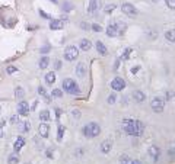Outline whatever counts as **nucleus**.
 Listing matches in <instances>:
<instances>
[{"label": "nucleus", "instance_id": "1", "mask_svg": "<svg viewBox=\"0 0 175 164\" xmlns=\"http://www.w3.org/2000/svg\"><path fill=\"white\" fill-rule=\"evenodd\" d=\"M123 129L126 131L128 135L131 136H139L143 134L145 131V125L140 121H134V119H124L123 121Z\"/></svg>", "mask_w": 175, "mask_h": 164}, {"label": "nucleus", "instance_id": "2", "mask_svg": "<svg viewBox=\"0 0 175 164\" xmlns=\"http://www.w3.org/2000/svg\"><path fill=\"white\" fill-rule=\"evenodd\" d=\"M101 134V126L98 125L97 122H91L83 128V135L86 138H95Z\"/></svg>", "mask_w": 175, "mask_h": 164}, {"label": "nucleus", "instance_id": "3", "mask_svg": "<svg viewBox=\"0 0 175 164\" xmlns=\"http://www.w3.org/2000/svg\"><path fill=\"white\" fill-rule=\"evenodd\" d=\"M63 90L69 93V95H79L80 93V89L79 86L76 84V81L75 80H72V78H66L64 81H63Z\"/></svg>", "mask_w": 175, "mask_h": 164}, {"label": "nucleus", "instance_id": "4", "mask_svg": "<svg viewBox=\"0 0 175 164\" xmlns=\"http://www.w3.org/2000/svg\"><path fill=\"white\" fill-rule=\"evenodd\" d=\"M150 107H152V110H153V112L161 113V112L164 110V107H165V102H164V99H162V97H153V99H152V102H150Z\"/></svg>", "mask_w": 175, "mask_h": 164}, {"label": "nucleus", "instance_id": "5", "mask_svg": "<svg viewBox=\"0 0 175 164\" xmlns=\"http://www.w3.org/2000/svg\"><path fill=\"white\" fill-rule=\"evenodd\" d=\"M79 55V49L76 47H73V45H70L67 48L64 49V60L66 61H75Z\"/></svg>", "mask_w": 175, "mask_h": 164}, {"label": "nucleus", "instance_id": "6", "mask_svg": "<svg viewBox=\"0 0 175 164\" xmlns=\"http://www.w3.org/2000/svg\"><path fill=\"white\" fill-rule=\"evenodd\" d=\"M111 87H112V90H115V92H123V90L126 89V80L123 77H115L112 81H111Z\"/></svg>", "mask_w": 175, "mask_h": 164}, {"label": "nucleus", "instance_id": "7", "mask_svg": "<svg viewBox=\"0 0 175 164\" xmlns=\"http://www.w3.org/2000/svg\"><path fill=\"white\" fill-rule=\"evenodd\" d=\"M121 10H123V13H124V15H127L128 18H134V16L137 15L136 7H134L131 3H124V4L121 6Z\"/></svg>", "mask_w": 175, "mask_h": 164}, {"label": "nucleus", "instance_id": "8", "mask_svg": "<svg viewBox=\"0 0 175 164\" xmlns=\"http://www.w3.org/2000/svg\"><path fill=\"white\" fill-rule=\"evenodd\" d=\"M102 6V0H91L89 1V6H88V13L89 15H95V12L101 9Z\"/></svg>", "mask_w": 175, "mask_h": 164}, {"label": "nucleus", "instance_id": "9", "mask_svg": "<svg viewBox=\"0 0 175 164\" xmlns=\"http://www.w3.org/2000/svg\"><path fill=\"white\" fill-rule=\"evenodd\" d=\"M64 22H67V19L61 18V19H53L50 22V29L51 31H60L64 28Z\"/></svg>", "mask_w": 175, "mask_h": 164}, {"label": "nucleus", "instance_id": "10", "mask_svg": "<svg viewBox=\"0 0 175 164\" xmlns=\"http://www.w3.org/2000/svg\"><path fill=\"white\" fill-rule=\"evenodd\" d=\"M18 113H19L20 116H26L29 113V103H26V102H19L18 103Z\"/></svg>", "mask_w": 175, "mask_h": 164}, {"label": "nucleus", "instance_id": "11", "mask_svg": "<svg viewBox=\"0 0 175 164\" xmlns=\"http://www.w3.org/2000/svg\"><path fill=\"white\" fill-rule=\"evenodd\" d=\"M149 155L153 158V163H158V160L161 157V150L158 147H150L149 148Z\"/></svg>", "mask_w": 175, "mask_h": 164}, {"label": "nucleus", "instance_id": "12", "mask_svg": "<svg viewBox=\"0 0 175 164\" xmlns=\"http://www.w3.org/2000/svg\"><path fill=\"white\" fill-rule=\"evenodd\" d=\"M38 134L42 138H48V134H50V126L47 124H39L38 126Z\"/></svg>", "mask_w": 175, "mask_h": 164}, {"label": "nucleus", "instance_id": "13", "mask_svg": "<svg viewBox=\"0 0 175 164\" xmlns=\"http://www.w3.org/2000/svg\"><path fill=\"white\" fill-rule=\"evenodd\" d=\"M111 148H112V141H111V139L102 141V144H101V151H102L104 154H108V153L111 151Z\"/></svg>", "mask_w": 175, "mask_h": 164}, {"label": "nucleus", "instance_id": "14", "mask_svg": "<svg viewBox=\"0 0 175 164\" xmlns=\"http://www.w3.org/2000/svg\"><path fill=\"white\" fill-rule=\"evenodd\" d=\"M23 145H25V139H23L22 136H18L16 141H15V144H13V151H15V153L20 151V148H22Z\"/></svg>", "mask_w": 175, "mask_h": 164}, {"label": "nucleus", "instance_id": "15", "mask_svg": "<svg viewBox=\"0 0 175 164\" xmlns=\"http://www.w3.org/2000/svg\"><path fill=\"white\" fill-rule=\"evenodd\" d=\"M107 35L109 37V38H114V37H117V35H118V31H117L115 23H111V25H108V28H107Z\"/></svg>", "mask_w": 175, "mask_h": 164}, {"label": "nucleus", "instance_id": "16", "mask_svg": "<svg viewBox=\"0 0 175 164\" xmlns=\"http://www.w3.org/2000/svg\"><path fill=\"white\" fill-rule=\"evenodd\" d=\"M133 99H134V102H137V103H142L146 99V95L143 92H140V90H136V92H133Z\"/></svg>", "mask_w": 175, "mask_h": 164}, {"label": "nucleus", "instance_id": "17", "mask_svg": "<svg viewBox=\"0 0 175 164\" xmlns=\"http://www.w3.org/2000/svg\"><path fill=\"white\" fill-rule=\"evenodd\" d=\"M97 51L99 52V55H107L108 54V49H107V47L104 45V42H101V41H97Z\"/></svg>", "mask_w": 175, "mask_h": 164}, {"label": "nucleus", "instance_id": "18", "mask_svg": "<svg viewBox=\"0 0 175 164\" xmlns=\"http://www.w3.org/2000/svg\"><path fill=\"white\" fill-rule=\"evenodd\" d=\"M79 47H80V49H83V51H89V49L92 48V42L89 39H82L80 44H79Z\"/></svg>", "mask_w": 175, "mask_h": 164}, {"label": "nucleus", "instance_id": "19", "mask_svg": "<svg viewBox=\"0 0 175 164\" xmlns=\"http://www.w3.org/2000/svg\"><path fill=\"white\" fill-rule=\"evenodd\" d=\"M48 64H50V57H47V55L41 57V60H39V63H38V66L41 70H45V68L48 67Z\"/></svg>", "mask_w": 175, "mask_h": 164}, {"label": "nucleus", "instance_id": "20", "mask_svg": "<svg viewBox=\"0 0 175 164\" xmlns=\"http://www.w3.org/2000/svg\"><path fill=\"white\" fill-rule=\"evenodd\" d=\"M45 81H47V84H54L56 83V73L54 71H50V73H47L45 74Z\"/></svg>", "mask_w": 175, "mask_h": 164}, {"label": "nucleus", "instance_id": "21", "mask_svg": "<svg viewBox=\"0 0 175 164\" xmlns=\"http://www.w3.org/2000/svg\"><path fill=\"white\" fill-rule=\"evenodd\" d=\"M76 74H78L79 77H85L86 70H85V64H83V63H79L78 64V67H76Z\"/></svg>", "mask_w": 175, "mask_h": 164}, {"label": "nucleus", "instance_id": "22", "mask_svg": "<svg viewBox=\"0 0 175 164\" xmlns=\"http://www.w3.org/2000/svg\"><path fill=\"white\" fill-rule=\"evenodd\" d=\"M165 38L169 42H175V29H169L165 32Z\"/></svg>", "mask_w": 175, "mask_h": 164}, {"label": "nucleus", "instance_id": "23", "mask_svg": "<svg viewBox=\"0 0 175 164\" xmlns=\"http://www.w3.org/2000/svg\"><path fill=\"white\" fill-rule=\"evenodd\" d=\"M39 119H41V121H44V122L50 121V119H51V116H50V110H47V109L41 110V113H39Z\"/></svg>", "mask_w": 175, "mask_h": 164}, {"label": "nucleus", "instance_id": "24", "mask_svg": "<svg viewBox=\"0 0 175 164\" xmlns=\"http://www.w3.org/2000/svg\"><path fill=\"white\" fill-rule=\"evenodd\" d=\"M23 96H25V90L22 87H16L15 89V97L16 99H23Z\"/></svg>", "mask_w": 175, "mask_h": 164}, {"label": "nucleus", "instance_id": "25", "mask_svg": "<svg viewBox=\"0 0 175 164\" xmlns=\"http://www.w3.org/2000/svg\"><path fill=\"white\" fill-rule=\"evenodd\" d=\"M120 163L121 164H131V158H130V157H128V155H121V157H120Z\"/></svg>", "mask_w": 175, "mask_h": 164}, {"label": "nucleus", "instance_id": "26", "mask_svg": "<svg viewBox=\"0 0 175 164\" xmlns=\"http://www.w3.org/2000/svg\"><path fill=\"white\" fill-rule=\"evenodd\" d=\"M115 26H117V31H118V35H120V34L123 35V34L126 32V28H127V26L124 25V22H123V23L120 22V25H117V23H115Z\"/></svg>", "mask_w": 175, "mask_h": 164}, {"label": "nucleus", "instance_id": "27", "mask_svg": "<svg viewBox=\"0 0 175 164\" xmlns=\"http://www.w3.org/2000/svg\"><path fill=\"white\" fill-rule=\"evenodd\" d=\"M19 163V157L18 155H10L9 160H8V164H18Z\"/></svg>", "mask_w": 175, "mask_h": 164}, {"label": "nucleus", "instance_id": "28", "mask_svg": "<svg viewBox=\"0 0 175 164\" xmlns=\"http://www.w3.org/2000/svg\"><path fill=\"white\" fill-rule=\"evenodd\" d=\"M130 54H131V49L130 48H126L123 55H121V60H130Z\"/></svg>", "mask_w": 175, "mask_h": 164}, {"label": "nucleus", "instance_id": "29", "mask_svg": "<svg viewBox=\"0 0 175 164\" xmlns=\"http://www.w3.org/2000/svg\"><path fill=\"white\" fill-rule=\"evenodd\" d=\"M115 4H114V3H111V4H107V6H105V13H112V12H114V10H115Z\"/></svg>", "mask_w": 175, "mask_h": 164}, {"label": "nucleus", "instance_id": "30", "mask_svg": "<svg viewBox=\"0 0 175 164\" xmlns=\"http://www.w3.org/2000/svg\"><path fill=\"white\" fill-rule=\"evenodd\" d=\"M63 134H64V126H63V125H58V132H57L58 141H61V138H63Z\"/></svg>", "mask_w": 175, "mask_h": 164}, {"label": "nucleus", "instance_id": "31", "mask_svg": "<svg viewBox=\"0 0 175 164\" xmlns=\"http://www.w3.org/2000/svg\"><path fill=\"white\" fill-rule=\"evenodd\" d=\"M51 96L53 97H61L63 96V92H61L60 89H54V90L51 92Z\"/></svg>", "mask_w": 175, "mask_h": 164}, {"label": "nucleus", "instance_id": "32", "mask_svg": "<svg viewBox=\"0 0 175 164\" xmlns=\"http://www.w3.org/2000/svg\"><path fill=\"white\" fill-rule=\"evenodd\" d=\"M38 93H39V95H41V96H42V97H45V99L48 100V95H47V92H45V89H44V87H42V86H39V87H38Z\"/></svg>", "mask_w": 175, "mask_h": 164}, {"label": "nucleus", "instance_id": "33", "mask_svg": "<svg viewBox=\"0 0 175 164\" xmlns=\"http://www.w3.org/2000/svg\"><path fill=\"white\" fill-rule=\"evenodd\" d=\"M18 71V67H15V66H9V67L6 68V73L8 74H13V73H16Z\"/></svg>", "mask_w": 175, "mask_h": 164}, {"label": "nucleus", "instance_id": "34", "mask_svg": "<svg viewBox=\"0 0 175 164\" xmlns=\"http://www.w3.org/2000/svg\"><path fill=\"white\" fill-rule=\"evenodd\" d=\"M20 126H22V132H28L29 129H31V124L29 122H23Z\"/></svg>", "mask_w": 175, "mask_h": 164}, {"label": "nucleus", "instance_id": "35", "mask_svg": "<svg viewBox=\"0 0 175 164\" xmlns=\"http://www.w3.org/2000/svg\"><path fill=\"white\" fill-rule=\"evenodd\" d=\"M107 102L109 103V105H114V103H115V95H114V93H112V95H109L108 99H107Z\"/></svg>", "mask_w": 175, "mask_h": 164}, {"label": "nucleus", "instance_id": "36", "mask_svg": "<svg viewBox=\"0 0 175 164\" xmlns=\"http://www.w3.org/2000/svg\"><path fill=\"white\" fill-rule=\"evenodd\" d=\"M165 3L169 9H175V0H165Z\"/></svg>", "mask_w": 175, "mask_h": 164}, {"label": "nucleus", "instance_id": "37", "mask_svg": "<svg viewBox=\"0 0 175 164\" xmlns=\"http://www.w3.org/2000/svg\"><path fill=\"white\" fill-rule=\"evenodd\" d=\"M92 31H95V32H101V31H102V26H101V25H98V23H94V25H92Z\"/></svg>", "mask_w": 175, "mask_h": 164}, {"label": "nucleus", "instance_id": "38", "mask_svg": "<svg viewBox=\"0 0 175 164\" xmlns=\"http://www.w3.org/2000/svg\"><path fill=\"white\" fill-rule=\"evenodd\" d=\"M50 49H51V48H50L48 45H45V47H42L39 51H41V54H47V52H50Z\"/></svg>", "mask_w": 175, "mask_h": 164}, {"label": "nucleus", "instance_id": "39", "mask_svg": "<svg viewBox=\"0 0 175 164\" xmlns=\"http://www.w3.org/2000/svg\"><path fill=\"white\" fill-rule=\"evenodd\" d=\"M39 16H42L44 19H50V15H47L44 10H39Z\"/></svg>", "mask_w": 175, "mask_h": 164}, {"label": "nucleus", "instance_id": "40", "mask_svg": "<svg viewBox=\"0 0 175 164\" xmlns=\"http://www.w3.org/2000/svg\"><path fill=\"white\" fill-rule=\"evenodd\" d=\"M72 113H73V116H75V118H80V110H78V109H75Z\"/></svg>", "mask_w": 175, "mask_h": 164}, {"label": "nucleus", "instance_id": "41", "mask_svg": "<svg viewBox=\"0 0 175 164\" xmlns=\"http://www.w3.org/2000/svg\"><path fill=\"white\" fill-rule=\"evenodd\" d=\"M10 122H12V124H16V122H19V118H18V116H12V118H10Z\"/></svg>", "mask_w": 175, "mask_h": 164}, {"label": "nucleus", "instance_id": "42", "mask_svg": "<svg viewBox=\"0 0 175 164\" xmlns=\"http://www.w3.org/2000/svg\"><path fill=\"white\" fill-rule=\"evenodd\" d=\"M63 9H64V12H69V10L72 9V4L70 3H66V6H63Z\"/></svg>", "mask_w": 175, "mask_h": 164}, {"label": "nucleus", "instance_id": "43", "mask_svg": "<svg viewBox=\"0 0 175 164\" xmlns=\"http://www.w3.org/2000/svg\"><path fill=\"white\" fill-rule=\"evenodd\" d=\"M80 28L82 29H89V25H86V22H80Z\"/></svg>", "mask_w": 175, "mask_h": 164}, {"label": "nucleus", "instance_id": "44", "mask_svg": "<svg viewBox=\"0 0 175 164\" xmlns=\"http://www.w3.org/2000/svg\"><path fill=\"white\" fill-rule=\"evenodd\" d=\"M61 67V61H56V70H60Z\"/></svg>", "mask_w": 175, "mask_h": 164}, {"label": "nucleus", "instance_id": "45", "mask_svg": "<svg viewBox=\"0 0 175 164\" xmlns=\"http://www.w3.org/2000/svg\"><path fill=\"white\" fill-rule=\"evenodd\" d=\"M139 68H140V67H133V68H131V73H133V74H136L137 71H139Z\"/></svg>", "mask_w": 175, "mask_h": 164}, {"label": "nucleus", "instance_id": "46", "mask_svg": "<svg viewBox=\"0 0 175 164\" xmlns=\"http://www.w3.org/2000/svg\"><path fill=\"white\" fill-rule=\"evenodd\" d=\"M174 96V93H172V92H168V95H166V97H168V99H171V97Z\"/></svg>", "mask_w": 175, "mask_h": 164}, {"label": "nucleus", "instance_id": "47", "mask_svg": "<svg viewBox=\"0 0 175 164\" xmlns=\"http://www.w3.org/2000/svg\"><path fill=\"white\" fill-rule=\"evenodd\" d=\"M47 157H50V158L53 157V153H51V150H48V151H47Z\"/></svg>", "mask_w": 175, "mask_h": 164}, {"label": "nucleus", "instance_id": "48", "mask_svg": "<svg viewBox=\"0 0 175 164\" xmlns=\"http://www.w3.org/2000/svg\"><path fill=\"white\" fill-rule=\"evenodd\" d=\"M131 164H142V163H140V161H139V160H134V161H133V160H131Z\"/></svg>", "mask_w": 175, "mask_h": 164}, {"label": "nucleus", "instance_id": "49", "mask_svg": "<svg viewBox=\"0 0 175 164\" xmlns=\"http://www.w3.org/2000/svg\"><path fill=\"white\" fill-rule=\"evenodd\" d=\"M50 1H53L54 4H57V0H50Z\"/></svg>", "mask_w": 175, "mask_h": 164}, {"label": "nucleus", "instance_id": "50", "mask_svg": "<svg viewBox=\"0 0 175 164\" xmlns=\"http://www.w3.org/2000/svg\"><path fill=\"white\" fill-rule=\"evenodd\" d=\"M152 1H155V3H156V1H159V0H152Z\"/></svg>", "mask_w": 175, "mask_h": 164}]
</instances>
